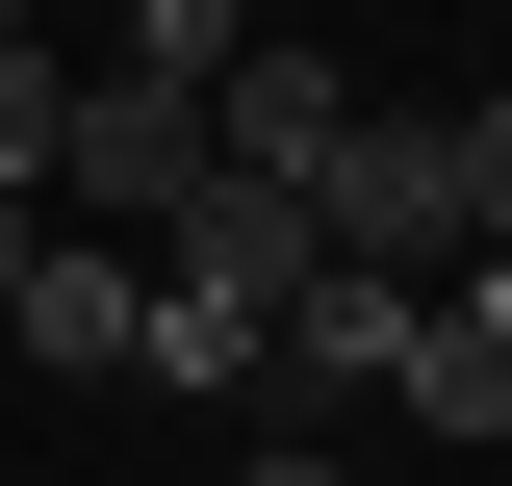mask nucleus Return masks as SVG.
I'll return each instance as SVG.
<instances>
[{"mask_svg":"<svg viewBox=\"0 0 512 486\" xmlns=\"http://www.w3.org/2000/svg\"><path fill=\"white\" fill-rule=\"evenodd\" d=\"M180 205H205V103H180V77H77V128H52V231H128V256H154Z\"/></svg>","mask_w":512,"mask_h":486,"instance_id":"obj_1","label":"nucleus"},{"mask_svg":"<svg viewBox=\"0 0 512 486\" xmlns=\"http://www.w3.org/2000/svg\"><path fill=\"white\" fill-rule=\"evenodd\" d=\"M333 128H359V77H333L308 26H256V52L205 77V154H231V180H333Z\"/></svg>","mask_w":512,"mask_h":486,"instance_id":"obj_2","label":"nucleus"},{"mask_svg":"<svg viewBox=\"0 0 512 486\" xmlns=\"http://www.w3.org/2000/svg\"><path fill=\"white\" fill-rule=\"evenodd\" d=\"M26 359L154 384V256H128V231H52V256H26Z\"/></svg>","mask_w":512,"mask_h":486,"instance_id":"obj_3","label":"nucleus"},{"mask_svg":"<svg viewBox=\"0 0 512 486\" xmlns=\"http://www.w3.org/2000/svg\"><path fill=\"white\" fill-rule=\"evenodd\" d=\"M410 307H436V282H359V256H333V282L282 307V333H256V359L308 384V410H384V359H410Z\"/></svg>","mask_w":512,"mask_h":486,"instance_id":"obj_4","label":"nucleus"},{"mask_svg":"<svg viewBox=\"0 0 512 486\" xmlns=\"http://www.w3.org/2000/svg\"><path fill=\"white\" fill-rule=\"evenodd\" d=\"M384 410H410V435H487V461H512V333H487V307H410Z\"/></svg>","mask_w":512,"mask_h":486,"instance_id":"obj_5","label":"nucleus"},{"mask_svg":"<svg viewBox=\"0 0 512 486\" xmlns=\"http://www.w3.org/2000/svg\"><path fill=\"white\" fill-rule=\"evenodd\" d=\"M77 77H103L77 26H26V52H0V205H52V128H77Z\"/></svg>","mask_w":512,"mask_h":486,"instance_id":"obj_6","label":"nucleus"},{"mask_svg":"<svg viewBox=\"0 0 512 486\" xmlns=\"http://www.w3.org/2000/svg\"><path fill=\"white\" fill-rule=\"evenodd\" d=\"M436 180H461V256H512V103H436Z\"/></svg>","mask_w":512,"mask_h":486,"instance_id":"obj_7","label":"nucleus"},{"mask_svg":"<svg viewBox=\"0 0 512 486\" xmlns=\"http://www.w3.org/2000/svg\"><path fill=\"white\" fill-rule=\"evenodd\" d=\"M231 486H359V461H333V435H256V461H231Z\"/></svg>","mask_w":512,"mask_h":486,"instance_id":"obj_8","label":"nucleus"},{"mask_svg":"<svg viewBox=\"0 0 512 486\" xmlns=\"http://www.w3.org/2000/svg\"><path fill=\"white\" fill-rule=\"evenodd\" d=\"M26 256H52V205H0V333H26Z\"/></svg>","mask_w":512,"mask_h":486,"instance_id":"obj_9","label":"nucleus"},{"mask_svg":"<svg viewBox=\"0 0 512 486\" xmlns=\"http://www.w3.org/2000/svg\"><path fill=\"white\" fill-rule=\"evenodd\" d=\"M26 26H52V0H0V52H26Z\"/></svg>","mask_w":512,"mask_h":486,"instance_id":"obj_10","label":"nucleus"},{"mask_svg":"<svg viewBox=\"0 0 512 486\" xmlns=\"http://www.w3.org/2000/svg\"><path fill=\"white\" fill-rule=\"evenodd\" d=\"M52 26H77V52H103V0H52Z\"/></svg>","mask_w":512,"mask_h":486,"instance_id":"obj_11","label":"nucleus"}]
</instances>
